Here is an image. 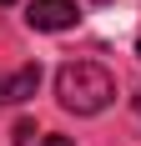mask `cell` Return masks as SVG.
Returning <instances> with one entry per match:
<instances>
[{
    "mask_svg": "<svg viewBox=\"0 0 141 146\" xmlns=\"http://www.w3.org/2000/svg\"><path fill=\"white\" fill-rule=\"evenodd\" d=\"M56 101L76 116H96L116 101V76L101 60H66L56 71Z\"/></svg>",
    "mask_w": 141,
    "mask_h": 146,
    "instance_id": "1",
    "label": "cell"
},
{
    "mask_svg": "<svg viewBox=\"0 0 141 146\" xmlns=\"http://www.w3.org/2000/svg\"><path fill=\"white\" fill-rule=\"evenodd\" d=\"M25 20H30L35 30H70L81 15H76L70 0H35V5L25 10Z\"/></svg>",
    "mask_w": 141,
    "mask_h": 146,
    "instance_id": "2",
    "label": "cell"
},
{
    "mask_svg": "<svg viewBox=\"0 0 141 146\" xmlns=\"http://www.w3.org/2000/svg\"><path fill=\"white\" fill-rule=\"evenodd\" d=\"M35 86H41V66H20L15 76H0V106L30 101V96H35Z\"/></svg>",
    "mask_w": 141,
    "mask_h": 146,
    "instance_id": "3",
    "label": "cell"
},
{
    "mask_svg": "<svg viewBox=\"0 0 141 146\" xmlns=\"http://www.w3.org/2000/svg\"><path fill=\"white\" fill-rule=\"evenodd\" d=\"M10 141H15V146H30V141H35V121H15Z\"/></svg>",
    "mask_w": 141,
    "mask_h": 146,
    "instance_id": "4",
    "label": "cell"
},
{
    "mask_svg": "<svg viewBox=\"0 0 141 146\" xmlns=\"http://www.w3.org/2000/svg\"><path fill=\"white\" fill-rule=\"evenodd\" d=\"M41 146H76V141H70V136H45Z\"/></svg>",
    "mask_w": 141,
    "mask_h": 146,
    "instance_id": "5",
    "label": "cell"
},
{
    "mask_svg": "<svg viewBox=\"0 0 141 146\" xmlns=\"http://www.w3.org/2000/svg\"><path fill=\"white\" fill-rule=\"evenodd\" d=\"M0 5H15V0H0Z\"/></svg>",
    "mask_w": 141,
    "mask_h": 146,
    "instance_id": "6",
    "label": "cell"
},
{
    "mask_svg": "<svg viewBox=\"0 0 141 146\" xmlns=\"http://www.w3.org/2000/svg\"><path fill=\"white\" fill-rule=\"evenodd\" d=\"M96 5H106V0H96Z\"/></svg>",
    "mask_w": 141,
    "mask_h": 146,
    "instance_id": "7",
    "label": "cell"
},
{
    "mask_svg": "<svg viewBox=\"0 0 141 146\" xmlns=\"http://www.w3.org/2000/svg\"><path fill=\"white\" fill-rule=\"evenodd\" d=\"M136 56H141V45H136Z\"/></svg>",
    "mask_w": 141,
    "mask_h": 146,
    "instance_id": "8",
    "label": "cell"
},
{
    "mask_svg": "<svg viewBox=\"0 0 141 146\" xmlns=\"http://www.w3.org/2000/svg\"><path fill=\"white\" fill-rule=\"evenodd\" d=\"M136 106H141V96H136Z\"/></svg>",
    "mask_w": 141,
    "mask_h": 146,
    "instance_id": "9",
    "label": "cell"
}]
</instances>
